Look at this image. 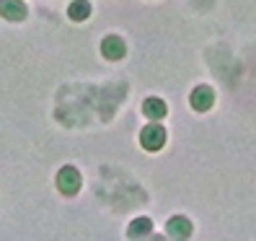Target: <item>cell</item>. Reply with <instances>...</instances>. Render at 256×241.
Returning <instances> with one entry per match:
<instances>
[{"instance_id":"cell-2","label":"cell","mask_w":256,"mask_h":241,"mask_svg":"<svg viewBox=\"0 0 256 241\" xmlns=\"http://www.w3.org/2000/svg\"><path fill=\"white\" fill-rule=\"evenodd\" d=\"M57 189L62 194H75V192H78L80 189V174H78V169H72V166L60 169V174H57Z\"/></svg>"},{"instance_id":"cell-8","label":"cell","mask_w":256,"mask_h":241,"mask_svg":"<svg viewBox=\"0 0 256 241\" xmlns=\"http://www.w3.org/2000/svg\"><path fill=\"white\" fill-rule=\"evenodd\" d=\"M68 16L72 21H86L91 16V3H88V0H72L70 8H68Z\"/></svg>"},{"instance_id":"cell-9","label":"cell","mask_w":256,"mask_h":241,"mask_svg":"<svg viewBox=\"0 0 256 241\" xmlns=\"http://www.w3.org/2000/svg\"><path fill=\"white\" fill-rule=\"evenodd\" d=\"M150 228H153V223H150L148 218H138V220L130 225V236H132V238L145 236V233H150Z\"/></svg>"},{"instance_id":"cell-4","label":"cell","mask_w":256,"mask_h":241,"mask_svg":"<svg viewBox=\"0 0 256 241\" xmlns=\"http://www.w3.org/2000/svg\"><path fill=\"white\" fill-rule=\"evenodd\" d=\"M0 16L8 21H24L26 19V6L21 0H0Z\"/></svg>"},{"instance_id":"cell-1","label":"cell","mask_w":256,"mask_h":241,"mask_svg":"<svg viewBox=\"0 0 256 241\" xmlns=\"http://www.w3.org/2000/svg\"><path fill=\"white\" fill-rule=\"evenodd\" d=\"M140 143H142L145 150H160V148L166 145V130H163L158 122L148 125V127L140 132Z\"/></svg>"},{"instance_id":"cell-5","label":"cell","mask_w":256,"mask_h":241,"mask_svg":"<svg viewBox=\"0 0 256 241\" xmlns=\"http://www.w3.org/2000/svg\"><path fill=\"white\" fill-rule=\"evenodd\" d=\"M101 52L106 55L109 60H119V57H124L127 47H124V42L119 39V37H106L101 42Z\"/></svg>"},{"instance_id":"cell-6","label":"cell","mask_w":256,"mask_h":241,"mask_svg":"<svg viewBox=\"0 0 256 241\" xmlns=\"http://www.w3.org/2000/svg\"><path fill=\"white\" fill-rule=\"evenodd\" d=\"M142 112H145V117H150V119H153V122H158V119H163L166 117V112H168V109H166V101H160V99H148L145 104H142Z\"/></svg>"},{"instance_id":"cell-7","label":"cell","mask_w":256,"mask_h":241,"mask_svg":"<svg viewBox=\"0 0 256 241\" xmlns=\"http://www.w3.org/2000/svg\"><path fill=\"white\" fill-rule=\"evenodd\" d=\"M168 233L176 236V238H186V236L192 233V223H189L184 215H176V218L168 220Z\"/></svg>"},{"instance_id":"cell-3","label":"cell","mask_w":256,"mask_h":241,"mask_svg":"<svg viewBox=\"0 0 256 241\" xmlns=\"http://www.w3.org/2000/svg\"><path fill=\"white\" fill-rule=\"evenodd\" d=\"M212 104H215V94H212V88H210V86H197L192 91V107L197 112H207Z\"/></svg>"}]
</instances>
